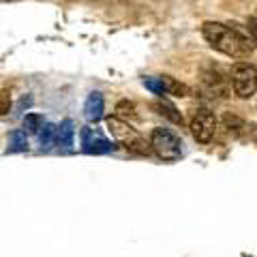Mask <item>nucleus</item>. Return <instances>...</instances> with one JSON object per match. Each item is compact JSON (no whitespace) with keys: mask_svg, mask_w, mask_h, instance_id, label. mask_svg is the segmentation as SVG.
I'll use <instances>...</instances> for the list:
<instances>
[{"mask_svg":"<svg viewBox=\"0 0 257 257\" xmlns=\"http://www.w3.org/2000/svg\"><path fill=\"white\" fill-rule=\"evenodd\" d=\"M202 35L210 47L229 58H248L253 54L251 35H246L236 26H225L221 22H204Z\"/></svg>","mask_w":257,"mask_h":257,"instance_id":"obj_1","label":"nucleus"},{"mask_svg":"<svg viewBox=\"0 0 257 257\" xmlns=\"http://www.w3.org/2000/svg\"><path fill=\"white\" fill-rule=\"evenodd\" d=\"M105 126L107 131L111 133V138H114L120 146H124L128 152H133V155H140V157H148L150 155V142H146L138 133V128H133L131 122H126V120H120L118 116H107L105 118Z\"/></svg>","mask_w":257,"mask_h":257,"instance_id":"obj_2","label":"nucleus"},{"mask_svg":"<svg viewBox=\"0 0 257 257\" xmlns=\"http://www.w3.org/2000/svg\"><path fill=\"white\" fill-rule=\"evenodd\" d=\"M150 148L163 161H178L182 157V142L170 128L157 126L150 133Z\"/></svg>","mask_w":257,"mask_h":257,"instance_id":"obj_3","label":"nucleus"},{"mask_svg":"<svg viewBox=\"0 0 257 257\" xmlns=\"http://www.w3.org/2000/svg\"><path fill=\"white\" fill-rule=\"evenodd\" d=\"M231 88L238 99H251L257 92V69L248 62H236L229 71Z\"/></svg>","mask_w":257,"mask_h":257,"instance_id":"obj_4","label":"nucleus"},{"mask_svg":"<svg viewBox=\"0 0 257 257\" xmlns=\"http://www.w3.org/2000/svg\"><path fill=\"white\" fill-rule=\"evenodd\" d=\"M189 128H191V135L195 138V142L208 144L214 138V133H216V118H214V114L210 109L199 107V109L193 111Z\"/></svg>","mask_w":257,"mask_h":257,"instance_id":"obj_5","label":"nucleus"},{"mask_svg":"<svg viewBox=\"0 0 257 257\" xmlns=\"http://www.w3.org/2000/svg\"><path fill=\"white\" fill-rule=\"evenodd\" d=\"M79 140H82V150L86 155H107V152L114 148L101 133H96L90 126H84L82 131H79Z\"/></svg>","mask_w":257,"mask_h":257,"instance_id":"obj_6","label":"nucleus"},{"mask_svg":"<svg viewBox=\"0 0 257 257\" xmlns=\"http://www.w3.org/2000/svg\"><path fill=\"white\" fill-rule=\"evenodd\" d=\"M103 107H105V101H103V94L101 92H90L88 99L84 103V118L88 122H99L103 118Z\"/></svg>","mask_w":257,"mask_h":257,"instance_id":"obj_7","label":"nucleus"},{"mask_svg":"<svg viewBox=\"0 0 257 257\" xmlns=\"http://www.w3.org/2000/svg\"><path fill=\"white\" fill-rule=\"evenodd\" d=\"M73 138H75V128H73V122H71V120H64V122H60V126H56L54 144L58 148L73 146Z\"/></svg>","mask_w":257,"mask_h":257,"instance_id":"obj_8","label":"nucleus"},{"mask_svg":"<svg viewBox=\"0 0 257 257\" xmlns=\"http://www.w3.org/2000/svg\"><path fill=\"white\" fill-rule=\"evenodd\" d=\"M204 84L208 86V90L214 92L216 96H227V86H225V79L219 71H208V73H204Z\"/></svg>","mask_w":257,"mask_h":257,"instance_id":"obj_9","label":"nucleus"},{"mask_svg":"<svg viewBox=\"0 0 257 257\" xmlns=\"http://www.w3.org/2000/svg\"><path fill=\"white\" fill-rule=\"evenodd\" d=\"M161 82H163L165 94H174V96H189L191 94V88L187 84L178 82V79L172 77V75H163L161 77Z\"/></svg>","mask_w":257,"mask_h":257,"instance_id":"obj_10","label":"nucleus"},{"mask_svg":"<svg viewBox=\"0 0 257 257\" xmlns=\"http://www.w3.org/2000/svg\"><path fill=\"white\" fill-rule=\"evenodd\" d=\"M9 152H26L28 150V135L24 128H15L9 135Z\"/></svg>","mask_w":257,"mask_h":257,"instance_id":"obj_11","label":"nucleus"},{"mask_svg":"<svg viewBox=\"0 0 257 257\" xmlns=\"http://www.w3.org/2000/svg\"><path fill=\"white\" fill-rule=\"evenodd\" d=\"M120 120H138V107H135V103L133 101H128V99H122V101H118L116 103V114Z\"/></svg>","mask_w":257,"mask_h":257,"instance_id":"obj_12","label":"nucleus"},{"mask_svg":"<svg viewBox=\"0 0 257 257\" xmlns=\"http://www.w3.org/2000/svg\"><path fill=\"white\" fill-rule=\"evenodd\" d=\"M155 109H159V114H161V116L170 118L174 124H182V114L172 105L170 101H163V99L157 101V103H155Z\"/></svg>","mask_w":257,"mask_h":257,"instance_id":"obj_13","label":"nucleus"},{"mask_svg":"<svg viewBox=\"0 0 257 257\" xmlns=\"http://www.w3.org/2000/svg\"><path fill=\"white\" fill-rule=\"evenodd\" d=\"M45 122H43V116L41 114H26L24 116V131L26 133H39L41 131V126H43Z\"/></svg>","mask_w":257,"mask_h":257,"instance_id":"obj_14","label":"nucleus"},{"mask_svg":"<svg viewBox=\"0 0 257 257\" xmlns=\"http://www.w3.org/2000/svg\"><path fill=\"white\" fill-rule=\"evenodd\" d=\"M37 135H39V144H41V146H50V144H54V138H56V126L45 122Z\"/></svg>","mask_w":257,"mask_h":257,"instance_id":"obj_15","label":"nucleus"},{"mask_svg":"<svg viewBox=\"0 0 257 257\" xmlns=\"http://www.w3.org/2000/svg\"><path fill=\"white\" fill-rule=\"evenodd\" d=\"M144 86H146L152 94H159V96L165 94V88H163L161 77H144Z\"/></svg>","mask_w":257,"mask_h":257,"instance_id":"obj_16","label":"nucleus"},{"mask_svg":"<svg viewBox=\"0 0 257 257\" xmlns=\"http://www.w3.org/2000/svg\"><path fill=\"white\" fill-rule=\"evenodd\" d=\"M11 111V92L7 88H0V116Z\"/></svg>","mask_w":257,"mask_h":257,"instance_id":"obj_17","label":"nucleus"},{"mask_svg":"<svg viewBox=\"0 0 257 257\" xmlns=\"http://www.w3.org/2000/svg\"><path fill=\"white\" fill-rule=\"evenodd\" d=\"M223 122H225V126H227L229 131H231V128H234V131H238V128L244 126L242 120H240L238 116H234V114H225V116H223Z\"/></svg>","mask_w":257,"mask_h":257,"instance_id":"obj_18","label":"nucleus"},{"mask_svg":"<svg viewBox=\"0 0 257 257\" xmlns=\"http://www.w3.org/2000/svg\"><path fill=\"white\" fill-rule=\"evenodd\" d=\"M248 35L253 37V41H257V18L248 20Z\"/></svg>","mask_w":257,"mask_h":257,"instance_id":"obj_19","label":"nucleus"},{"mask_svg":"<svg viewBox=\"0 0 257 257\" xmlns=\"http://www.w3.org/2000/svg\"><path fill=\"white\" fill-rule=\"evenodd\" d=\"M255 142H257V133H255Z\"/></svg>","mask_w":257,"mask_h":257,"instance_id":"obj_20","label":"nucleus"}]
</instances>
